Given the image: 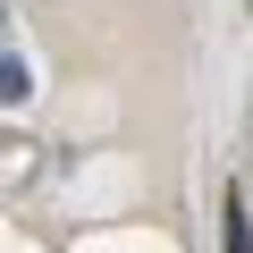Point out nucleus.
<instances>
[{"label": "nucleus", "mask_w": 253, "mask_h": 253, "mask_svg": "<svg viewBox=\"0 0 253 253\" xmlns=\"http://www.w3.org/2000/svg\"><path fill=\"white\" fill-rule=\"evenodd\" d=\"M0 26H9V9H0Z\"/></svg>", "instance_id": "7ed1b4c3"}, {"label": "nucleus", "mask_w": 253, "mask_h": 253, "mask_svg": "<svg viewBox=\"0 0 253 253\" xmlns=\"http://www.w3.org/2000/svg\"><path fill=\"white\" fill-rule=\"evenodd\" d=\"M34 93V76H26V59H9V51H0V110H17Z\"/></svg>", "instance_id": "f257e3e1"}, {"label": "nucleus", "mask_w": 253, "mask_h": 253, "mask_svg": "<svg viewBox=\"0 0 253 253\" xmlns=\"http://www.w3.org/2000/svg\"><path fill=\"white\" fill-rule=\"evenodd\" d=\"M228 253H253V228H245V194H228Z\"/></svg>", "instance_id": "f03ea898"}]
</instances>
